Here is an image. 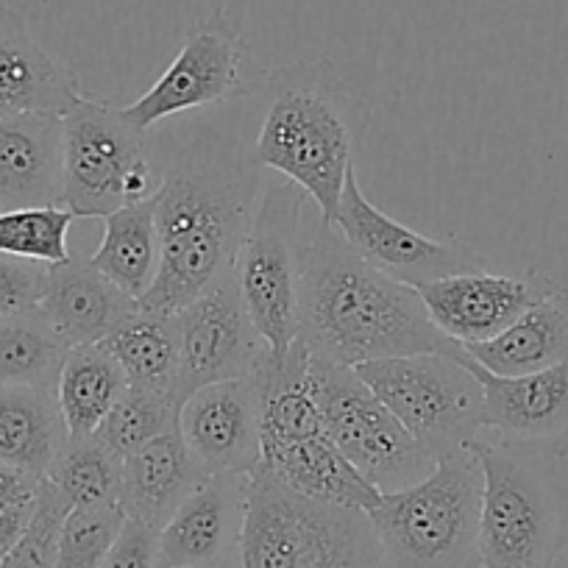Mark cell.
<instances>
[{"mask_svg": "<svg viewBox=\"0 0 568 568\" xmlns=\"http://www.w3.org/2000/svg\"><path fill=\"white\" fill-rule=\"evenodd\" d=\"M262 195V168L234 125L204 123L162 162L160 271L140 307L176 313L234 273Z\"/></svg>", "mask_w": 568, "mask_h": 568, "instance_id": "1", "label": "cell"}, {"mask_svg": "<svg viewBox=\"0 0 568 568\" xmlns=\"http://www.w3.org/2000/svg\"><path fill=\"white\" fill-rule=\"evenodd\" d=\"M298 341L343 368L407 354L466 357V348L433 324L415 287L363 260L321 215L304 240Z\"/></svg>", "mask_w": 568, "mask_h": 568, "instance_id": "2", "label": "cell"}, {"mask_svg": "<svg viewBox=\"0 0 568 568\" xmlns=\"http://www.w3.org/2000/svg\"><path fill=\"white\" fill-rule=\"evenodd\" d=\"M262 120L251 154L304 190L326 223L335 221L354 168L352 92L329 59L262 75Z\"/></svg>", "mask_w": 568, "mask_h": 568, "instance_id": "3", "label": "cell"}, {"mask_svg": "<svg viewBox=\"0 0 568 568\" xmlns=\"http://www.w3.org/2000/svg\"><path fill=\"white\" fill-rule=\"evenodd\" d=\"M468 449L483 471V568H555L568 549V485L560 460L483 435Z\"/></svg>", "mask_w": 568, "mask_h": 568, "instance_id": "4", "label": "cell"}, {"mask_svg": "<svg viewBox=\"0 0 568 568\" xmlns=\"http://www.w3.org/2000/svg\"><path fill=\"white\" fill-rule=\"evenodd\" d=\"M237 568H387L371 516L296 494L256 466Z\"/></svg>", "mask_w": 568, "mask_h": 568, "instance_id": "5", "label": "cell"}, {"mask_svg": "<svg viewBox=\"0 0 568 568\" xmlns=\"http://www.w3.org/2000/svg\"><path fill=\"white\" fill-rule=\"evenodd\" d=\"M479 513L483 471L466 449L420 483L382 494L368 516L387 568H483Z\"/></svg>", "mask_w": 568, "mask_h": 568, "instance_id": "6", "label": "cell"}, {"mask_svg": "<svg viewBox=\"0 0 568 568\" xmlns=\"http://www.w3.org/2000/svg\"><path fill=\"white\" fill-rule=\"evenodd\" d=\"M64 190L62 206L75 217H106L162 187V162L149 154L145 131L123 109L81 95L62 114Z\"/></svg>", "mask_w": 568, "mask_h": 568, "instance_id": "7", "label": "cell"}, {"mask_svg": "<svg viewBox=\"0 0 568 568\" xmlns=\"http://www.w3.org/2000/svg\"><path fill=\"white\" fill-rule=\"evenodd\" d=\"M468 357V354H466ZM449 354H407L357 365V374L435 463L449 460L483 435V385L466 365Z\"/></svg>", "mask_w": 568, "mask_h": 568, "instance_id": "8", "label": "cell"}, {"mask_svg": "<svg viewBox=\"0 0 568 568\" xmlns=\"http://www.w3.org/2000/svg\"><path fill=\"white\" fill-rule=\"evenodd\" d=\"M304 199V190L284 176L267 182L234 260L237 291L273 359L298 341Z\"/></svg>", "mask_w": 568, "mask_h": 568, "instance_id": "9", "label": "cell"}, {"mask_svg": "<svg viewBox=\"0 0 568 568\" xmlns=\"http://www.w3.org/2000/svg\"><path fill=\"white\" fill-rule=\"evenodd\" d=\"M313 382L326 435L374 488L393 494L435 471L438 463L359 379L357 371L313 354Z\"/></svg>", "mask_w": 568, "mask_h": 568, "instance_id": "10", "label": "cell"}, {"mask_svg": "<svg viewBox=\"0 0 568 568\" xmlns=\"http://www.w3.org/2000/svg\"><path fill=\"white\" fill-rule=\"evenodd\" d=\"M173 321L179 341L173 398L179 407L201 387L251 376L267 354V343L251 324L234 273L217 278L201 296L176 310Z\"/></svg>", "mask_w": 568, "mask_h": 568, "instance_id": "11", "label": "cell"}, {"mask_svg": "<svg viewBox=\"0 0 568 568\" xmlns=\"http://www.w3.org/2000/svg\"><path fill=\"white\" fill-rule=\"evenodd\" d=\"M243 57L237 26L223 9H215L184 37V45L156 84L123 109L125 120L149 134L162 120L232 101L243 90Z\"/></svg>", "mask_w": 568, "mask_h": 568, "instance_id": "12", "label": "cell"}, {"mask_svg": "<svg viewBox=\"0 0 568 568\" xmlns=\"http://www.w3.org/2000/svg\"><path fill=\"white\" fill-rule=\"evenodd\" d=\"M332 226H337L343 240L363 260L409 287L485 267V260L471 245L460 240H429L385 215L363 193L354 168L346 176V187H343Z\"/></svg>", "mask_w": 568, "mask_h": 568, "instance_id": "13", "label": "cell"}, {"mask_svg": "<svg viewBox=\"0 0 568 568\" xmlns=\"http://www.w3.org/2000/svg\"><path fill=\"white\" fill-rule=\"evenodd\" d=\"M555 284L557 278L538 267L510 273H488L479 267V271L418 284L415 291L433 324L446 337L468 346L501 335Z\"/></svg>", "mask_w": 568, "mask_h": 568, "instance_id": "14", "label": "cell"}, {"mask_svg": "<svg viewBox=\"0 0 568 568\" xmlns=\"http://www.w3.org/2000/svg\"><path fill=\"white\" fill-rule=\"evenodd\" d=\"M179 433L210 474H254L262 460V407L254 376L215 382L184 398Z\"/></svg>", "mask_w": 568, "mask_h": 568, "instance_id": "15", "label": "cell"}, {"mask_svg": "<svg viewBox=\"0 0 568 568\" xmlns=\"http://www.w3.org/2000/svg\"><path fill=\"white\" fill-rule=\"evenodd\" d=\"M251 474H210L160 529V568H237Z\"/></svg>", "mask_w": 568, "mask_h": 568, "instance_id": "16", "label": "cell"}, {"mask_svg": "<svg viewBox=\"0 0 568 568\" xmlns=\"http://www.w3.org/2000/svg\"><path fill=\"white\" fill-rule=\"evenodd\" d=\"M466 365L483 385L485 426L496 440L555 460L568 455V363L521 376H496L474 357H466Z\"/></svg>", "mask_w": 568, "mask_h": 568, "instance_id": "17", "label": "cell"}, {"mask_svg": "<svg viewBox=\"0 0 568 568\" xmlns=\"http://www.w3.org/2000/svg\"><path fill=\"white\" fill-rule=\"evenodd\" d=\"M62 114L29 112L0 118V212L62 206Z\"/></svg>", "mask_w": 568, "mask_h": 568, "instance_id": "18", "label": "cell"}, {"mask_svg": "<svg viewBox=\"0 0 568 568\" xmlns=\"http://www.w3.org/2000/svg\"><path fill=\"white\" fill-rule=\"evenodd\" d=\"M79 98L73 70L34 40L23 14L0 7V118L64 114Z\"/></svg>", "mask_w": 568, "mask_h": 568, "instance_id": "19", "label": "cell"}, {"mask_svg": "<svg viewBox=\"0 0 568 568\" xmlns=\"http://www.w3.org/2000/svg\"><path fill=\"white\" fill-rule=\"evenodd\" d=\"M40 307L62 341L73 348L101 343L136 307V302L90 260L70 254V260L48 265Z\"/></svg>", "mask_w": 568, "mask_h": 568, "instance_id": "20", "label": "cell"}, {"mask_svg": "<svg viewBox=\"0 0 568 568\" xmlns=\"http://www.w3.org/2000/svg\"><path fill=\"white\" fill-rule=\"evenodd\" d=\"M206 477L210 471L187 449L176 424L123 457L120 510L125 513V518H136L162 529Z\"/></svg>", "mask_w": 568, "mask_h": 568, "instance_id": "21", "label": "cell"}, {"mask_svg": "<svg viewBox=\"0 0 568 568\" xmlns=\"http://www.w3.org/2000/svg\"><path fill=\"white\" fill-rule=\"evenodd\" d=\"M260 466L296 494L326 501V505L357 507V510L371 513L382 501V490L374 488L346 460V455L332 444L326 433L313 435V438L262 444Z\"/></svg>", "mask_w": 568, "mask_h": 568, "instance_id": "22", "label": "cell"}, {"mask_svg": "<svg viewBox=\"0 0 568 568\" xmlns=\"http://www.w3.org/2000/svg\"><path fill=\"white\" fill-rule=\"evenodd\" d=\"M496 376H521L568 363V284L557 282L501 335L463 346Z\"/></svg>", "mask_w": 568, "mask_h": 568, "instance_id": "23", "label": "cell"}, {"mask_svg": "<svg viewBox=\"0 0 568 568\" xmlns=\"http://www.w3.org/2000/svg\"><path fill=\"white\" fill-rule=\"evenodd\" d=\"M64 444L57 387L0 385V463L48 477Z\"/></svg>", "mask_w": 568, "mask_h": 568, "instance_id": "24", "label": "cell"}, {"mask_svg": "<svg viewBox=\"0 0 568 568\" xmlns=\"http://www.w3.org/2000/svg\"><path fill=\"white\" fill-rule=\"evenodd\" d=\"M103 221H106L103 240L90 262L103 276L112 278L125 296L140 304L160 271L156 195L149 201L120 206Z\"/></svg>", "mask_w": 568, "mask_h": 568, "instance_id": "25", "label": "cell"}, {"mask_svg": "<svg viewBox=\"0 0 568 568\" xmlns=\"http://www.w3.org/2000/svg\"><path fill=\"white\" fill-rule=\"evenodd\" d=\"M123 368L129 385L168 390L173 396L179 374V341L173 313H160L136 304L101 341Z\"/></svg>", "mask_w": 568, "mask_h": 568, "instance_id": "26", "label": "cell"}, {"mask_svg": "<svg viewBox=\"0 0 568 568\" xmlns=\"http://www.w3.org/2000/svg\"><path fill=\"white\" fill-rule=\"evenodd\" d=\"M125 387L129 379L123 368L101 343L70 348L57 382V398L68 426V438L95 435Z\"/></svg>", "mask_w": 568, "mask_h": 568, "instance_id": "27", "label": "cell"}, {"mask_svg": "<svg viewBox=\"0 0 568 568\" xmlns=\"http://www.w3.org/2000/svg\"><path fill=\"white\" fill-rule=\"evenodd\" d=\"M68 352L40 304L0 318V385L57 387Z\"/></svg>", "mask_w": 568, "mask_h": 568, "instance_id": "28", "label": "cell"}, {"mask_svg": "<svg viewBox=\"0 0 568 568\" xmlns=\"http://www.w3.org/2000/svg\"><path fill=\"white\" fill-rule=\"evenodd\" d=\"M45 479L70 501V507H120L123 457L98 435L68 438Z\"/></svg>", "mask_w": 568, "mask_h": 568, "instance_id": "29", "label": "cell"}, {"mask_svg": "<svg viewBox=\"0 0 568 568\" xmlns=\"http://www.w3.org/2000/svg\"><path fill=\"white\" fill-rule=\"evenodd\" d=\"M179 424V404L168 390L154 387L129 385L123 396L114 402L106 418L98 426V438L118 452L120 457H129L140 446L154 440L156 435L168 433Z\"/></svg>", "mask_w": 568, "mask_h": 568, "instance_id": "30", "label": "cell"}, {"mask_svg": "<svg viewBox=\"0 0 568 568\" xmlns=\"http://www.w3.org/2000/svg\"><path fill=\"white\" fill-rule=\"evenodd\" d=\"M73 212L64 206H26L0 212V254L59 265L70 260L68 232Z\"/></svg>", "mask_w": 568, "mask_h": 568, "instance_id": "31", "label": "cell"}, {"mask_svg": "<svg viewBox=\"0 0 568 568\" xmlns=\"http://www.w3.org/2000/svg\"><path fill=\"white\" fill-rule=\"evenodd\" d=\"M123 521L125 513L118 505L70 507L59 535L57 568H101Z\"/></svg>", "mask_w": 568, "mask_h": 568, "instance_id": "32", "label": "cell"}, {"mask_svg": "<svg viewBox=\"0 0 568 568\" xmlns=\"http://www.w3.org/2000/svg\"><path fill=\"white\" fill-rule=\"evenodd\" d=\"M68 513L70 501L48 479H42L34 516L18 544L0 557V568H57L59 535Z\"/></svg>", "mask_w": 568, "mask_h": 568, "instance_id": "33", "label": "cell"}, {"mask_svg": "<svg viewBox=\"0 0 568 568\" xmlns=\"http://www.w3.org/2000/svg\"><path fill=\"white\" fill-rule=\"evenodd\" d=\"M48 265L23 256L0 254V318L37 307L45 291Z\"/></svg>", "mask_w": 568, "mask_h": 568, "instance_id": "34", "label": "cell"}, {"mask_svg": "<svg viewBox=\"0 0 568 568\" xmlns=\"http://www.w3.org/2000/svg\"><path fill=\"white\" fill-rule=\"evenodd\" d=\"M101 568H160V529L125 518Z\"/></svg>", "mask_w": 568, "mask_h": 568, "instance_id": "35", "label": "cell"}, {"mask_svg": "<svg viewBox=\"0 0 568 568\" xmlns=\"http://www.w3.org/2000/svg\"><path fill=\"white\" fill-rule=\"evenodd\" d=\"M42 479L45 477H37V474L23 471V468L0 463V510L20 505V501H34L40 496Z\"/></svg>", "mask_w": 568, "mask_h": 568, "instance_id": "36", "label": "cell"}, {"mask_svg": "<svg viewBox=\"0 0 568 568\" xmlns=\"http://www.w3.org/2000/svg\"><path fill=\"white\" fill-rule=\"evenodd\" d=\"M37 499H40V496H37ZM37 499L20 501V505L3 507V510H0V557L7 555V551L18 544L20 535L26 532V527H29L31 516H34L37 510Z\"/></svg>", "mask_w": 568, "mask_h": 568, "instance_id": "37", "label": "cell"}]
</instances>
